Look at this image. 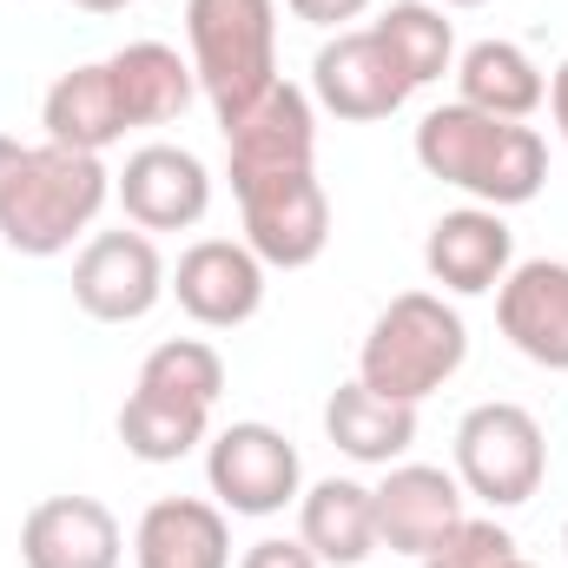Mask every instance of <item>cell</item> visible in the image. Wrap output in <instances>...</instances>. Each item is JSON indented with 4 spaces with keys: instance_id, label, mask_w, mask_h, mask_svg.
I'll use <instances>...</instances> for the list:
<instances>
[{
    "instance_id": "1",
    "label": "cell",
    "mask_w": 568,
    "mask_h": 568,
    "mask_svg": "<svg viewBox=\"0 0 568 568\" xmlns=\"http://www.w3.org/2000/svg\"><path fill=\"white\" fill-rule=\"evenodd\" d=\"M410 152H417V165H424L429 179L469 192L489 212L529 205L549 185V140L529 120H496V113H476L463 100L429 106L424 120H417Z\"/></svg>"
},
{
    "instance_id": "2",
    "label": "cell",
    "mask_w": 568,
    "mask_h": 568,
    "mask_svg": "<svg viewBox=\"0 0 568 568\" xmlns=\"http://www.w3.org/2000/svg\"><path fill=\"white\" fill-rule=\"evenodd\" d=\"M106 199H113V172L100 152H73L53 140L27 145L0 192V245L20 258H60L73 252L80 232H93Z\"/></svg>"
},
{
    "instance_id": "3",
    "label": "cell",
    "mask_w": 568,
    "mask_h": 568,
    "mask_svg": "<svg viewBox=\"0 0 568 568\" xmlns=\"http://www.w3.org/2000/svg\"><path fill=\"white\" fill-rule=\"evenodd\" d=\"M469 357V324L456 304H443V291H397L357 351V384H371L377 397L397 404H424L436 397Z\"/></svg>"
},
{
    "instance_id": "4",
    "label": "cell",
    "mask_w": 568,
    "mask_h": 568,
    "mask_svg": "<svg viewBox=\"0 0 568 568\" xmlns=\"http://www.w3.org/2000/svg\"><path fill=\"white\" fill-rule=\"evenodd\" d=\"M185 60L219 120L278 80V0H185Z\"/></svg>"
},
{
    "instance_id": "5",
    "label": "cell",
    "mask_w": 568,
    "mask_h": 568,
    "mask_svg": "<svg viewBox=\"0 0 568 568\" xmlns=\"http://www.w3.org/2000/svg\"><path fill=\"white\" fill-rule=\"evenodd\" d=\"M549 476V436L536 424V410L523 404H476L456 424V483L463 496L489 503V509H523Z\"/></svg>"
},
{
    "instance_id": "6",
    "label": "cell",
    "mask_w": 568,
    "mask_h": 568,
    "mask_svg": "<svg viewBox=\"0 0 568 568\" xmlns=\"http://www.w3.org/2000/svg\"><path fill=\"white\" fill-rule=\"evenodd\" d=\"M205 483L225 516H278L304 496V463L284 429L245 417L205 436Z\"/></svg>"
},
{
    "instance_id": "7",
    "label": "cell",
    "mask_w": 568,
    "mask_h": 568,
    "mask_svg": "<svg viewBox=\"0 0 568 568\" xmlns=\"http://www.w3.org/2000/svg\"><path fill=\"white\" fill-rule=\"evenodd\" d=\"M225 133V179L258 185V179H284V172H311L317 165V100L291 80H272L245 113L219 120Z\"/></svg>"
},
{
    "instance_id": "8",
    "label": "cell",
    "mask_w": 568,
    "mask_h": 568,
    "mask_svg": "<svg viewBox=\"0 0 568 568\" xmlns=\"http://www.w3.org/2000/svg\"><path fill=\"white\" fill-rule=\"evenodd\" d=\"M410 80L404 67L390 60V47L377 40V27H344L331 33L317 53H311V100L331 113V120H351V126H371V120H390L410 106Z\"/></svg>"
},
{
    "instance_id": "9",
    "label": "cell",
    "mask_w": 568,
    "mask_h": 568,
    "mask_svg": "<svg viewBox=\"0 0 568 568\" xmlns=\"http://www.w3.org/2000/svg\"><path fill=\"white\" fill-rule=\"evenodd\" d=\"M232 199L245 212V245L265 258V272H304V265L324 258V245H331V199H324L317 165L239 185Z\"/></svg>"
},
{
    "instance_id": "10",
    "label": "cell",
    "mask_w": 568,
    "mask_h": 568,
    "mask_svg": "<svg viewBox=\"0 0 568 568\" xmlns=\"http://www.w3.org/2000/svg\"><path fill=\"white\" fill-rule=\"evenodd\" d=\"M165 258L152 245V232H93L73 258V304L93 317V324H140L152 317V304L165 297Z\"/></svg>"
},
{
    "instance_id": "11",
    "label": "cell",
    "mask_w": 568,
    "mask_h": 568,
    "mask_svg": "<svg viewBox=\"0 0 568 568\" xmlns=\"http://www.w3.org/2000/svg\"><path fill=\"white\" fill-rule=\"evenodd\" d=\"M113 199L126 205V219L140 232H192L212 212V172L192 145L152 140L133 145L126 165L113 172Z\"/></svg>"
},
{
    "instance_id": "12",
    "label": "cell",
    "mask_w": 568,
    "mask_h": 568,
    "mask_svg": "<svg viewBox=\"0 0 568 568\" xmlns=\"http://www.w3.org/2000/svg\"><path fill=\"white\" fill-rule=\"evenodd\" d=\"M165 291L179 297V311L205 331H239L265 311V258L245 239H199L179 252Z\"/></svg>"
},
{
    "instance_id": "13",
    "label": "cell",
    "mask_w": 568,
    "mask_h": 568,
    "mask_svg": "<svg viewBox=\"0 0 568 568\" xmlns=\"http://www.w3.org/2000/svg\"><path fill=\"white\" fill-rule=\"evenodd\" d=\"M371 503H377V549H397L417 562L469 516L456 469H436V463H390Z\"/></svg>"
},
{
    "instance_id": "14",
    "label": "cell",
    "mask_w": 568,
    "mask_h": 568,
    "mask_svg": "<svg viewBox=\"0 0 568 568\" xmlns=\"http://www.w3.org/2000/svg\"><path fill=\"white\" fill-rule=\"evenodd\" d=\"M126 529L100 496H47L20 523V568H120Z\"/></svg>"
},
{
    "instance_id": "15",
    "label": "cell",
    "mask_w": 568,
    "mask_h": 568,
    "mask_svg": "<svg viewBox=\"0 0 568 568\" xmlns=\"http://www.w3.org/2000/svg\"><path fill=\"white\" fill-rule=\"evenodd\" d=\"M516 265V232L503 212L489 205H463V212H443L424 239V272L429 284H443L449 297H483L509 278Z\"/></svg>"
},
{
    "instance_id": "16",
    "label": "cell",
    "mask_w": 568,
    "mask_h": 568,
    "mask_svg": "<svg viewBox=\"0 0 568 568\" xmlns=\"http://www.w3.org/2000/svg\"><path fill=\"white\" fill-rule=\"evenodd\" d=\"M496 331L542 371H568V265L529 258L496 284Z\"/></svg>"
},
{
    "instance_id": "17",
    "label": "cell",
    "mask_w": 568,
    "mask_h": 568,
    "mask_svg": "<svg viewBox=\"0 0 568 568\" xmlns=\"http://www.w3.org/2000/svg\"><path fill=\"white\" fill-rule=\"evenodd\" d=\"M133 568H232V523L205 496H159L133 529Z\"/></svg>"
},
{
    "instance_id": "18",
    "label": "cell",
    "mask_w": 568,
    "mask_h": 568,
    "mask_svg": "<svg viewBox=\"0 0 568 568\" xmlns=\"http://www.w3.org/2000/svg\"><path fill=\"white\" fill-rule=\"evenodd\" d=\"M297 542L324 568H364L377 556V503L357 476H324L297 496Z\"/></svg>"
},
{
    "instance_id": "19",
    "label": "cell",
    "mask_w": 568,
    "mask_h": 568,
    "mask_svg": "<svg viewBox=\"0 0 568 568\" xmlns=\"http://www.w3.org/2000/svg\"><path fill=\"white\" fill-rule=\"evenodd\" d=\"M324 436L337 443V456L364 463V469H390L410 456L417 443V404H397V397H377L371 384H337L324 397Z\"/></svg>"
},
{
    "instance_id": "20",
    "label": "cell",
    "mask_w": 568,
    "mask_h": 568,
    "mask_svg": "<svg viewBox=\"0 0 568 568\" xmlns=\"http://www.w3.org/2000/svg\"><path fill=\"white\" fill-rule=\"evenodd\" d=\"M40 126H47L53 145H73V152H106V145L126 140L133 126H126V106L113 93L106 60H87V67L60 73L40 100Z\"/></svg>"
},
{
    "instance_id": "21",
    "label": "cell",
    "mask_w": 568,
    "mask_h": 568,
    "mask_svg": "<svg viewBox=\"0 0 568 568\" xmlns=\"http://www.w3.org/2000/svg\"><path fill=\"white\" fill-rule=\"evenodd\" d=\"M456 100L496 120H536V106L549 100V73L516 47V40H476L456 53Z\"/></svg>"
},
{
    "instance_id": "22",
    "label": "cell",
    "mask_w": 568,
    "mask_h": 568,
    "mask_svg": "<svg viewBox=\"0 0 568 568\" xmlns=\"http://www.w3.org/2000/svg\"><path fill=\"white\" fill-rule=\"evenodd\" d=\"M106 73H113V93L126 106V126H165L192 106L199 80H192V60L165 40H126L120 53H106Z\"/></svg>"
},
{
    "instance_id": "23",
    "label": "cell",
    "mask_w": 568,
    "mask_h": 568,
    "mask_svg": "<svg viewBox=\"0 0 568 568\" xmlns=\"http://www.w3.org/2000/svg\"><path fill=\"white\" fill-rule=\"evenodd\" d=\"M371 27H377V40L390 47V60L404 67V80L417 93L456 67V27H449V13L436 0H390Z\"/></svg>"
},
{
    "instance_id": "24",
    "label": "cell",
    "mask_w": 568,
    "mask_h": 568,
    "mask_svg": "<svg viewBox=\"0 0 568 568\" xmlns=\"http://www.w3.org/2000/svg\"><path fill=\"white\" fill-rule=\"evenodd\" d=\"M205 436H212V410H199V404L159 397V390H140V384H133V397L120 404V443H126V456H140V463H179V456H192Z\"/></svg>"
},
{
    "instance_id": "25",
    "label": "cell",
    "mask_w": 568,
    "mask_h": 568,
    "mask_svg": "<svg viewBox=\"0 0 568 568\" xmlns=\"http://www.w3.org/2000/svg\"><path fill=\"white\" fill-rule=\"evenodd\" d=\"M140 390H159V397H179V404L212 410L225 397V357L205 337H165V344L145 351Z\"/></svg>"
},
{
    "instance_id": "26",
    "label": "cell",
    "mask_w": 568,
    "mask_h": 568,
    "mask_svg": "<svg viewBox=\"0 0 568 568\" xmlns=\"http://www.w3.org/2000/svg\"><path fill=\"white\" fill-rule=\"evenodd\" d=\"M503 562H516V536L496 516H463L424 556V568H503Z\"/></svg>"
},
{
    "instance_id": "27",
    "label": "cell",
    "mask_w": 568,
    "mask_h": 568,
    "mask_svg": "<svg viewBox=\"0 0 568 568\" xmlns=\"http://www.w3.org/2000/svg\"><path fill=\"white\" fill-rule=\"evenodd\" d=\"M239 568H324L297 536H265V542H252L245 556H239Z\"/></svg>"
},
{
    "instance_id": "28",
    "label": "cell",
    "mask_w": 568,
    "mask_h": 568,
    "mask_svg": "<svg viewBox=\"0 0 568 568\" xmlns=\"http://www.w3.org/2000/svg\"><path fill=\"white\" fill-rule=\"evenodd\" d=\"M304 27H324V33H344L351 20H364L371 13V0H284Z\"/></svg>"
},
{
    "instance_id": "29",
    "label": "cell",
    "mask_w": 568,
    "mask_h": 568,
    "mask_svg": "<svg viewBox=\"0 0 568 568\" xmlns=\"http://www.w3.org/2000/svg\"><path fill=\"white\" fill-rule=\"evenodd\" d=\"M549 113H556V133H562V145H568V60L549 73Z\"/></svg>"
},
{
    "instance_id": "30",
    "label": "cell",
    "mask_w": 568,
    "mask_h": 568,
    "mask_svg": "<svg viewBox=\"0 0 568 568\" xmlns=\"http://www.w3.org/2000/svg\"><path fill=\"white\" fill-rule=\"evenodd\" d=\"M20 152H27V145L13 140V133H0V192H7V172L20 165Z\"/></svg>"
},
{
    "instance_id": "31",
    "label": "cell",
    "mask_w": 568,
    "mask_h": 568,
    "mask_svg": "<svg viewBox=\"0 0 568 568\" xmlns=\"http://www.w3.org/2000/svg\"><path fill=\"white\" fill-rule=\"evenodd\" d=\"M73 7H80V13H126L133 0H73Z\"/></svg>"
},
{
    "instance_id": "32",
    "label": "cell",
    "mask_w": 568,
    "mask_h": 568,
    "mask_svg": "<svg viewBox=\"0 0 568 568\" xmlns=\"http://www.w3.org/2000/svg\"><path fill=\"white\" fill-rule=\"evenodd\" d=\"M436 7H443V13H449V7H489V0H436Z\"/></svg>"
},
{
    "instance_id": "33",
    "label": "cell",
    "mask_w": 568,
    "mask_h": 568,
    "mask_svg": "<svg viewBox=\"0 0 568 568\" xmlns=\"http://www.w3.org/2000/svg\"><path fill=\"white\" fill-rule=\"evenodd\" d=\"M503 568H536V562H523V556H516V562H503Z\"/></svg>"
},
{
    "instance_id": "34",
    "label": "cell",
    "mask_w": 568,
    "mask_h": 568,
    "mask_svg": "<svg viewBox=\"0 0 568 568\" xmlns=\"http://www.w3.org/2000/svg\"><path fill=\"white\" fill-rule=\"evenodd\" d=\"M562 549H568V523H562Z\"/></svg>"
}]
</instances>
